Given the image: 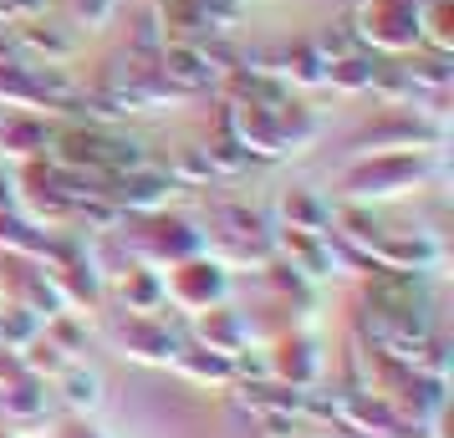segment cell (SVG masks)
<instances>
[{
	"mask_svg": "<svg viewBox=\"0 0 454 438\" xmlns=\"http://www.w3.org/2000/svg\"><path fill=\"white\" fill-rule=\"evenodd\" d=\"M419 5L424 0H363L352 36L368 42L372 51H383V57H403L424 42L419 36Z\"/></svg>",
	"mask_w": 454,
	"mask_h": 438,
	"instance_id": "obj_1",
	"label": "cell"
},
{
	"mask_svg": "<svg viewBox=\"0 0 454 438\" xmlns=\"http://www.w3.org/2000/svg\"><path fill=\"white\" fill-rule=\"evenodd\" d=\"M225 296V271L220 265H209V260H179V271H174V280H164V301H174V306H184V311H209L215 301Z\"/></svg>",
	"mask_w": 454,
	"mask_h": 438,
	"instance_id": "obj_3",
	"label": "cell"
},
{
	"mask_svg": "<svg viewBox=\"0 0 454 438\" xmlns=\"http://www.w3.org/2000/svg\"><path fill=\"white\" fill-rule=\"evenodd\" d=\"M107 11H113V0H77V26H103L107 21Z\"/></svg>",
	"mask_w": 454,
	"mask_h": 438,
	"instance_id": "obj_12",
	"label": "cell"
},
{
	"mask_svg": "<svg viewBox=\"0 0 454 438\" xmlns=\"http://www.w3.org/2000/svg\"><path fill=\"white\" fill-rule=\"evenodd\" d=\"M424 179V164H419V148H398V153H383L372 164L352 168L348 173V194L352 199H388V194H403Z\"/></svg>",
	"mask_w": 454,
	"mask_h": 438,
	"instance_id": "obj_2",
	"label": "cell"
},
{
	"mask_svg": "<svg viewBox=\"0 0 454 438\" xmlns=\"http://www.w3.org/2000/svg\"><path fill=\"white\" fill-rule=\"evenodd\" d=\"M123 347L133 357H144V362H174V352H179L174 332H168L164 321H153V316H133V321H128Z\"/></svg>",
	"mask_w": 454,
	"mask_h": 438,
	"instance_id": "obj_5",
	"label": "cell"
},
{
	"mask_svg": "<svg viewBox=\"0 0 454 438\" xmlns=\"http://www.w3.org/2000/svg\"><path fill=\"white\" fill-rule=\"evenodd\" d=\"M118 184L123 188H107V199H118L123 209H138V214H159V209L174 199V188H179L168 173H144V168L118 173Z\"/></svg>",
	"mask_w": 454,
	"mask_h": 438,
	"instance_id": "obj_4",
	"label": "cell"
},
{
	"mask_svg": "<svg viewBox=\"0 0 454 438\" xmlns=\"http://www.w3.org/2000/svg\"><path fill=\"white\" fill-rule=\"evenodd\" d=\"M0 438H11V434H0Z\"/></svg>",
	"mask_w": 454,
	"mask_h": 438,
	"instance_id": "obj_13",
	"label": "cell"
},
{
	"mask_svg": "<svg viewBox=\"0 0 454 438\" xmlns=\"http://www.w3.org/2000/svg\"><path fill=\"white\" fill-rule=\"evenodd\" d=\"M270 373L286 377V388H311L317 382V373H322V352H317V342H281V352H276V362H270Z\"/></svg>",
	"mask_w": 454,
	"mask_h": 438,
	"instance_id": "obj_7",
	"label": "cell"
},
{
	"mask_svg": "<svg viewBox=\"0 0 454 438\" xmlns=\"http://www.w3.org/2000/svg\"><path fill=\"white\" fill-rule=\"evenodd\" d=\"M57 393H62L67 408H77V413H92L98 403H103V377L77 367V362H67L62 373H57Z\"/></svg>",
	"mask_w": 454,
	"mask_h": 438,
	"instance_id": "obj_10",
	"label": "cell"
},
{
	"mask_svg": "<svg viewBox=\"0 0 454 438\" xmlns=\"http://www.w3.org/2000/svg\"><path fill=\"white\" fill-rule=\"evenodd\" d=\"M200 336H205L209 352H225V357H240L246 352V316L240 311H200Z\"/></svg>",
	"mask_w": 454,
	"mask_h": 438,
	"instance_id": "obj_6",
	"label": "cell"
},
{
	"mask_svg": "<svg viewBox=\"0 0 454 438\" xmlns=\"http://www.w3.org/2000/svg\"><path fill=\"white\" fill-rule=\"evenodd\" d=\"M174 367L194 382H215V388H230L235 382V362L225 352H209V347H184V352H174Z\"/></svg>",
	"mask_w": 454,
	"mask_h": 438,
	"instance_id": "obj_8",
	"label": "cell"
},
{
	"mask_svg": "<svg viewBox=\"0 0 454 438\" xmlns=\"http://www.w3.org/2000/svg\"><path fill=\"white\" fill-rule=\"evenodd\" d=\"M0 143L16 158H42L46 148H51V127L36 123V118H5L0 123Z\"/></svg>",
	"mask_w": 454,
	"mask_h": 438,
	"instance_id": "obj_9",
	"label": "cell"
},
{
	"mask_svg": "<svg viewBox=\"0 0 454 438\" xmlns=\"http://www.w3.org/2000/svg\"><path fill=\"white\" fill-rule=\"evenodd\" d=\"M123 301H128L133 316H153L164 306V280L153 271H144V265H133V271L123 275Z\"/></svg>",
	"mask_w": 454,
	"mask_h": 438,
	"instance_id": "obj_11",
	"label": "cell"
}]
</instances>
